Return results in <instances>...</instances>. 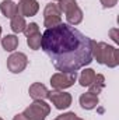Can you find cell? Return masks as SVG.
I'll return each mask as SVG.
<instances>
[{
	"label": "cell",
	"instance_id": "obj_1",
	"mask_svg": "<svg viewBox=\"0 0 119 120\" xmlns=\"http://www.w3.org/2000/svg\"><path fill=\"white\" fill-rule=\"evenodd\" d=\"M92 39L73 25L60 22L42 34V50L49 56L53 67L62 73H73L91 64Z\"/></svg>",
	"mask_w": 119,
	"mask_h": 120
},
{
	"label": "cell",
	"instance_id": "obj_17",
	"mask_svg": "<svg viewBox=\"0 0 119 120\" xmlns=\"http://www.w3.org/2000/svg\"><path fill=\"white\" fill-rule=\"evenodd\" d=\"M41 43H42V35L41 32H36L31 36H27V45L30 46V49L32 50H38L41 49Z\"/></svg>",
	"mask_w": 119,
	"mask_h": 120
},
{
	"label": "cell",
	"instance_id": "obj_18",
	"mask_svg": "<svg viewBox=\"0 0 119 120\" xmlns=\"http://www.w3.org/2000/svg\"><path fill=\"white\" fill-rule=\"evenodd\" d=\"M36 32H39V27H38L36 22H30V24H27V27H25V30H24L25 36H31V35H34V34H36Z\"/></svg>",
	"mask_w": 119,
	"mask_h": 120
},
{
	"label": "cell",
	"instance_id": "obj_23",
	"mask_svg": "<svg viewBox=\"0 0 119 120\" xmlns=\"http://www.w3.org/2000/svg\"><path fill=\"white\" fill-rule=\"evenodd\" d=\"M0 36H1V27H0Z\"/></svg>",
	"mask_w": 119,
	"mask_h": 120
},
{
	"label": "cell",
	"instance_id": "obj_10",
	"mask_svg": "<svg viewBox=\"0 0 119 120\" xmlns=\"http://www.w3.org/2000/svg\"><path fill=\"white\" fill-rule=\"evenodd\" d=\"M79 102H80V106H81L83 109H86V110H92V109L97 108V105L99 103V99H98V95H95V94H92V92L88 91V92L81 94Z\"/></svg>",
	"mask_w": 119,
	"mask_h": 120
},
{
	"label": "cell",
	"instance_id": "obj_20",
	"mask_svg": "<svg viewBox=\"0 0 119 120\" xmlns=\"http://www.w3.org/2000/svg\"><path fill=\"white\" fill-rule=\"evenodd\" d=\"M99 1H101V4H102L104 8H112L118 3V0H99Z\"/></svg>",
	"mask_w": 119,
	"mask_h": 120
},
{
	"label": "cell",
	"instance_id": "obj_9",
	"mask_svg": "<svg viewBox=\"0 0 119 120\" xmlns=\"http://www.w3.org/2000/svg\"><path fill=\"white\" fill-rule=\"evenodd\" d=\"M28 94L34 101H45L49 96V90L41 82H34L30 85Z\"/></svg>",
	"mask_w": 119,
	"mask_h": 120
},
{
	"label": "cell",
	"instance_id": "obj_3",
	"mask_svg": "<svg viewBox=\"0 0 119 120\" xmlns=\"http://www.w3.org/2000/svg\"><path fill=\"white\" fill-rule=\"evenodd\" d=\"M51 113V106L45 101H34L28 108L24 109L23 116L27 120H45Z\"/></svg>",
	"mask_w": 119,
	"mask_h": 120
},
{
	"label": "cell",
	"instance_id": "obj_12",
	"mask_svg": "<svg viewBox=\"0 0 119 120\" xmlns=\"http://www.w3.org/2000/svg\"><path fill=\"white\" fill-rule=\"evenodd\" d=\"M64 14H66V20H67V24L69 25H73L74 27V25H79L83 21V11H81V8L79 6L70 8Z\"/></svg>",
	"mask_w": 119,
	"mask_h": 120
},
{
	"label": "cell",
	"instance_id": "obj_8",
	"mask_svg": "<svg viewBox=\"0 0 119 120\" xmlns=\"http://www.w3.org/2000/svg\"><path fill=\"white\" fill-rule=\"evenodd\" d=\"M17 10L18 14L25 17H34L38 10H39V4L36 0H20V3L17 4Z\"/></svg>",
	"mask_w": 119,
	"mask_h": 120
},
{
	"label": "cell",
	"instance_id": "obj_2",
	"mask_svg": "<svg viewBox=\"0 0 119 120\" xmlns=\"http://www.w3.org/2000/svg\"><path fill=\"white\" fill-rule=\"evenodd\" d=\"M92 59H95L99 64H105L109 68H115L119 64V50L115 46H111L105 42H95L91 43Z\"/></svg>",
	"mask_w": 119,
	"mask_h": 120
},
{
	"label": "cell",
	"instance_id": "obj_21",
	"mask_svg": "<svg viewBox=\"0 0 119 120\" xmlns=\"http://www.w3.org/2000/svg\"><path fill=\"white\" fill-rule=\"evenodd\" d=\"M109 35H111V38H112V41L115 43H119V36H118V30L116 28H112L109 31Z\"/></svg>",
	"mask_w": 119,
	"mask_h": 120
},
{
	"label": "cell",
	"instance_id": "obj_22",
	"mask_svg": "<svg viewBox=\"0 0 119 120\" xmlns=\"http://www.w3.org/2000/svg\"><path fill=\"white\" fill-rule=\"evenodd\" d=\"M13 120H27V119L23 116V113H18V115H16V116L13 117Z\"/></svg>",
	"mask_w": 119,
	"mask_h": 120
},
{
	"label": "cell",
	"instance_id": "obj_25",
	"mask_svg": "<svg viewBox=\"0 0 119 120\" xmlns=\"http://www.w3.org/2000/svg\"><path fill=\"white\" fill-rule=\"evenodd\" d=\"M58 1H59V0H58Z\"/></svg>",
	"mask_w": 119,
	"mask_h": 120
},
{
	"label": "cell",
	"instance_id": "obj_19",
	"mask_svg": "<svg viewBox=\"0 0 119 120\" xmlns=\"http://www.w3.org/2000/svg\"><path fill=\"white\" fill-rule=\"evenodd\" d=\"M55 120H83V119H81V117H79L74 112H67V113L59 115Z\"/></svg>",
	"mask_w": 119,
	"mask_h": 120
},
{
	"label": "cell",
	"instance_id": "obj_6",
	"mask_svg": "<svg viewBox=\"0 0 119 120\" xmlns=\"http://www.w3.org/2000/svg\"><path fill=\"white\" fill-rule=\"evenodd\" d=\"M27 66H28V57L25 53L16 52V53H11L10 57L7 59V68L10 73L18 74V73L24 71Z\"/></svg>",
	"mask_w": 119,
	"mask_h": 120
},
{
	"label": "cell",
	"instance_id": "obj_11",
	"mask_svg": "<svg viewBox=\"0 0 119 120\" xmlns=\"http://www.w3.org/2000/svg\"><path fill=\"white\" fill-rule=\"evenodd\" d=\"M0 11H1V14H3L6 18H10V20L18 14L17 4H16L13 0H3L1 4H0Z\"/></svg>",
	"mask_w": 119,
	"mask_h": 120
},
{
	"label": "cell",
	"instance_id": "obj_13",
	"mask_svg": "<svg viewBox=\"0 0 119 120\" xmlns=\"http://www.w3.org/2000/svg\"><path fill=\"white\" fill-rule=\"evenodd\" d=\"M18 43H20L18 38L16 35H13V34L11 35H6L4 38H1V46H3V49L6 52H14L17 49Z\"/></svg>",
	"mask_w": 119,
	"mask_h": 120
},
{
	"label": "cell",
	"instance_id": "obj_24",
	"mask_svg": "<svg viewBox=\"0 0 119 120\" xmlns=\"http://www.w3.org/2000/svg\"><path fill=\"white\" fill-rule=\"evenodd\" d=\"M0 120H3V119H1V117H0Z\"/></svg>",
	"mask_w": 119,
	"mask_h": 120
},
{
	"label": "cell",
	"instance_id": "obj_14",
	"mask_svg": "<svg viewBox=\"0 0 119 120\" xmlns=\"http://www.w3.org/2000/svg\"><path fill=\"white\" fill-rule=\"evenodd\" d=\"M27 27V22H25V18L20 14H17L16 17L11 18V22H10V28L14 34H20V32H24Z\"/></svg>",
	"mask_w": 119,
	"mask_h": 120
},
{
	"label": "cell",
	"instance_id": "obj_16",
	"mask_svg": "<svg viewBox=\"0 0 119 120\" xmlns=\"http://www.w3.org/2000/svg\"><path fill=\"white\" fill-rule=\"evenodd\" d=\"M88 88H90V92L98 95L101 91L105 88V77L102 74H95V78H94L92 84L90 85Z\"/></svg>",
	"mask_w": 119,
	"mask_h": 120
},
{
	"label": "cell",
	"instance_id": "obj_5",
	"mask_svg": "<svg viewBox=\"0 0 119 120\" xmlns=\"http://www.w3.org/2000/svg\"><path fill=\"white\" fill-rule=\"evenodd\" d=\"M60 22H62V11L59 10L58 4L53 3L46 4L44 10V25L46 28H52L59 25Z\"/></svg>",
	"mask_w": 119,
	"mask_h": 120
},
{
	"label": "cell",
	"instance_id": "obj_7",
	"mask_svg": "<svg viewBox=\"0 0 119 120\" xmlns=\"http://www.w3.org/2000/svg\"><path fill=\"white\" fill-rule=\"evenodd\" d=\"M49 101L52 102V105H55V108L58 110H64L67 108H70L71 105V95L69 92H64V91H49Z\"/></svg>",
	"mask_w": 119,
	"mask_h": 120
},
{
	"label": "cell",
	"instance_id": "obj_15",
	"mask_svg": "<svg viewBox=\"0 0 119 120\" xmlns=\"http://www.w3.org/2000/svg\"><path fill=\"white\" fill-rule=\"evenodd\" d=\"M95 78V71L92 68H84L79 77V82L81 87H90Z\"/></svg>",
	"mask_w": 119,
	"mask_h": 120
},
{
	"label": "cell",
	"instance_id": "obj_4",
	"mask_svg": "<svg viewBox=\"0 0 119 120\" xmlns=\"http://www.w3.org/2000/svg\"><path fill=\"white\" fill-rule=\"evenodd\" d=\"M77 80V71L73 73H55L51 77V87L55 91H63L66 88H70Z\"/></svg>",
	"mask_w": 119,
	"mask_h": 120
}]
</instances>
